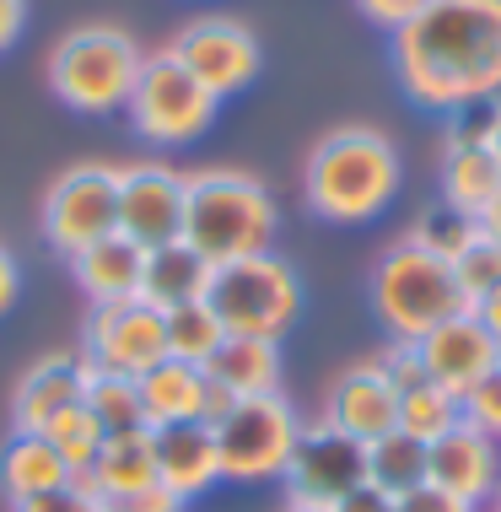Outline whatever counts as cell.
I'll return each instance as SVG.
<instances>
[{
  "instance_id": "1",
  "label": "cell",
  "mask_w": 501,
  "mask_h": 512,
  "mask_svg": "<svg viewBox=\"0 0 501 512\" xmlns=\"http://www.w3.org/2000/svg\"><path fill=\"white\" fill-rule=\"evenodd\" d=\"M388 54L405 98L431 114L501 98V0H426L421 17L394 33Z\"/></svg>"
},
{
  "instance_id": "2",
  "label": "cell",
  "mask_w": 501,
  "mask_h": 512,
  "mask_svg": "<svg viewBox=\"0 0 501 512\" xmlns=\"http://www.w3.org/2000/svg\"><path fill=\"white\" fill-rule=\"evenodd\" d=\"M399 178H405L399 146L378 124H334L302 162V195L313 216L351 227V221H372L388 211V200L399 195Z\"/></svg>"
},
{
  "instance_id": "3",
  "label": "cell",
  "mask_w": 501,
  "mask_h": 512,
  "mask_svg": "<svg viewBox=\"0 0 501 512\" xmlns=\"http://www.w3.org/2000/svg\"><path fill=\"white\" fill-rule=\"evenodd\" d=\"M281 211L264 178L248 168H194L184 173V243L211 265L264 254L275 243Z\"/></svg>"
},
{
  "instance_id": "4",
  "label": "cell",
  "mask_w": 501,
  "mask_h": 512,
  "mask_svg": "<svg viewBox=\"0 0 501 512\" xmlns=\"http://www.w3.org/2000/svg\"><path fill=\"white\" fill-rule=\"evenodd\" d=\"M372 313L388 329V340H421L426 329L448 324L453 313H469V302L458 292L448 259L399 238L383 248L378 270H372Z\"/></svg>"
},
{
  "instance_id": "5",
  "label": "cell",
  "mask_w": 501,
  "mask_h": 512,
  "mask_svg": "<svg viewBox=\"0 0 501 512\" xmlns=\"http://www.w3.org/2000/svg\"><path fill=\"white\" fill-rule=\"evenodd\" d=\"M141 44L114 22H87L54 44L49 54V87L76 114H114L130 103V87L141 76Z\"/></svg>"
},
{
  "instance_id": "6",
  "label": "cell",
  "mask_w": 501,
  "mask_h": 512,
  "mask_svg": "<svg viewBox=\"0 0 501 512\" xmlns=\"http://www.w3.org/2000/svg\"><path fill=\"white\" fill-rule=\"evenodd\" d=\"M205 302L221 318L227 335H259V340H281L302 313V281L281 254H243L211 270Z\"/></svg>"
},
{
  "instance_id": "7",
  "label": "cell",
  "mask_w": 501,
  "mask_h": 512,
  "mask_svg": "<svg viewBox=\"0 0 501 512\" xmlns=\"http://www.w3.org/2000/svg\"><path fill=\"white\" fill-rule=\"evenodd\" d=\"M216 108H221L216 92L200 87L167 49H157L141 60L124 114H130L135 135H146L151 146H189L216 124Z\"/></svg>"
},
{
  "instance_id": "8",
  "label": "cell",
  "mask_w": 501,
  "mask_h": 512,
  "mask_svg": "<svg viewBox=\"0 0 501 512\" xmlns=\"http://www.w3.org/2000/svg\"><path fill=\"white\" fill-rule=\"evenodd\" d=\"M211 432L221 453V480H281L302 437V415L286 394H248Z\"/></svg>"
},
{
  "instance_id": "9",
  "label": "cell",
  "mask_w": 501,
  "mask_h": 512,
  "mask_svg": "<svg viewBox=\"0 0 501 512\" xmlns=\"http://www.w3.org/2000/svg\"><path fill=\"white\" fill-rule=\"evenodd\" d=\"M119 232V168L114 162H76L44 189V238L54 254L76 259L81 248Z\"/></svg>"
},
{
  "instance_id": "10",
  "label": "cell",
  "mask_w": 501,
  "mask_h": 512,
  "mask_svg": "<svg viewBox=\"0 0 501 512\" xmlns=\"http://www.w3.org/2000/svg\"><path fill=\"white\" fill-rule=\"evenodd\" d=\"M286 502L302 507H340L356 486H367V442L318 421H302V437L286 459Z\"/></svg>"
},
{
  "instance_id": "11",
  "label": "cell",
  "mask_w": 501,
  "mask_h": 512,
  "mask_svg": "<svg viewBox=\"0 0 501 512\" xmlns=\"http://www.w3.org/2000/svg\"><path fill=\"white\" fill-rule=\"evenodd\" d=\"M184 71L200 81V87H211L216 98H232V92H243L248 81L259 76L264 54H259V38L254 27L227 17V11H205V17L184 22L173 33V44H167Z\"/></svg>"
},
{
  "instance_id": "12",
  "label": "cell",
  "mask_w": 501,
  "mask_h": 512,
  "mask_svg": "<svg viewBox=\"0 0 501 512\" xmlns=\"http://www.w3.org/2000/svg\"><path fill=\"white\" fill-rule=\"evenodd\" d=\"M81 356L103 372H124V378H141L167 356V329L162 313L141 297L124 302H97L81 324Z\"/></svg>"
},
{
  "instance_id": "13",
  "label": "cell",
  "mask_w": 501,
  "mask_h": 512,
  "mask_svg": "<svg viewBox=\"0 0 501 512\" xmlns=\"http://www.w3.org/2000/svg\"><path fill=\"white\" fill-rule=\"evenodd\" d=\"M119 232L141 248L184 238V173L167 162L119 168Z\"/></svg>"
},
{
  "instance_id": "14",
  "label": "cell",
  "mask_w": 501,
  "mask_h": 512,
  "mask_svg": "<svg viewBox=\"0 0 501 512\" xmlns=\"http://www.w3.org/2000/svg\"><path fill=\"white\" fill-rule=\"evenodd\" d=\"M324 421L340 426V432H351V437H361V442H378L383 432L399 426V383L383 372L378 356L334 372V383L324 394Z\"/></svg>"
},
{
  "instance_id": "15",
  "label": "cell",
  "mask_w": 501,
  "mask_h": 512,
  "mask_svg": "<svg viewBox=\"0 0 501 512\" xmlns=\"http://www.w3.org/2000/svg\"><path fill=\"white\" fill-rule=\"evenodd\" d=\"M426 480L475 507H491L496 486H501V442L485 437L480 426L458 421L453 432L426 442Z\"/></svg>"
},
{
  "instance_id": "16",
  "label": "cell",
  "mask_w": 501,
  "mask_h": 512,
  "mask_svg": "<svg viewBox=\"0 0 501 512\" xmlns=\"http://www.w3.org/2000/svg\"><path fill=\"white\" fill-rule=\"evenodd\" d=\"M421 367H426V378L431 383H442L448 394L464 399L475 383L501 362V345L491 340V329L480 324V313L469 308V313H453L448 324H437V329H426L421 340Z\"/></svg>"
},
{
  "instance_id": "17",
  "label": "cell",
  "mask_w": 501,
  "mask_h": 512,
  "mask_svg": "<svg viewBox=\"0 0 501 512\" xmlns=\"http://www.w3.org/2000/svg\"><path fill=\"white\" fill-rule=\"evenodd\" d=\"M87 389V356L81 351H49L11 383V432H44L60 410L81 405Z\"/></svg>"
},
{
  "instance_id": "18",
  "label": "cell",
  "mask_w": 501,
  "mask_h": 512,
  "mask_svg": "<svg viewBox=\"0 0 501 512\" xmlns=\"http://www.w3.org/2000/svg\"><path fill=\"white\" fill-rule=\"evenodd\" d=\"M151 453H157V486L173 491L178 502H194V496H205L221 480L216 432L205 421L151 426Z\"/></svg>"
},
{
  "instance_id": "19",
  "label": "cell",
  "mask_w": 501,
  "mask_h": 512,
  "mask_svg": "<svg viewBox=\"0 0 501 512\" xmlns=\"http://www.w3.org/2000/svg\"><path fill=\"white\" fill-rule=\"evenodd\" d=\"M141 270H146V248L124 232H108L92 248H81L71 259V275L81 286V297L92 302H124V297H141Z\"/></svg>"
},
{
  "instance_id": "20",
  "label": "cell",
  "mask_w": 501,
  "mask_h": 512,
  "mask_svg": "<svg viewBox=\"0 0 501 512\" xmlns=\"http://www.w3.org/2000/svg\"><path fill=\"white\" fill-rule=\"evenodd\" d=\"M211 259L194 254L184 238L146 248V270H141V302H151L157 313H173L184 302H200L211 286Z\"/></svg>"
},
{
  "instance_id": "21",
  "label": "cell",
  "mask_w": 501,
  "mask_h": 512,
  "mask_svg": "<svg viewBox=\"0 0 501 512\" xmlns=\"http://www.w3.org/2000/svg\"><path fill=\"white\" fill-rule=\"evenodd\" d=\"M205 378L232 389L238 399L248 394H281V340L259 335H227L216 345V356L205 362Z\"/></svg>"
},
{
  "instance_id": "22",
  "label": "cell",
  "mask_w": 501,
  "mask_h": 512,
  "mask_svg": "<svg viewBox=\"0 0 501 512\" xmlns=\"http://www.w3.org/2000/svg\"><path fill=\"white\" fill-rule=\"evenodd\" d=\"M442 205L485 221V211L501 200V157L491 146H442Z\"/></svg>"
},
{
  "instance_id": "23",
  "label": "cell",
  "mask_w": 501,
  "mask_h": 512,
  "mask_svg": "<svg viewBox=\"0 0 501 512\" xmlns=\"http://www.w3.org/2000/svg\"><path fill=\"white\" fill-rule=\"evenodd\" d=\"M141 410H146V426H178V421H200L205 410V367H189L178 356H162L151 372H141Z\"/></svg>"
},
{
  "instance_id": "24",
  "label": "cell",
  "mask_w": 501,
  "mask_h": 512,
  "mask_svg": "<svg viewBox=\"0 0 501 512\" xmlns=\"http://www.w3.org/2000/svg\"><path fill=\"white\" fill-rule=\"evenodd\" d=\"M71 469L60 464V453L49 448L44 432H11L6 448H0V491L11 502H27V496H44V491H60L71 486Z\"/></svg>"
},
{
  "instance_id": "25",
  "label": "cell",
  "mask_w": 501,
  "mask_h": 512,
  "mask_svg": "<svg viewBox=\"0 0 501 512\" xmlns=\"http://www.w3.org/2000/svg\"><path fill=\"white\" fill-rule=\"evenodd\" d=\"M87 486L114 502V496H135L146 486H157V453H151V426L146 432H124V437H103V453L87 469Z\"/></svg>"
},
{
  "instance_id": "26",
  "label": "cell",
  "mask_w": 501,
  "mask_h": 512,
  "mask_svg": "<svg viewBox=\"0 0 501 512\" xmlns=\"http://www.w3.org/2000/svg\"><path fill=\"white\" fill-rule=\"evenodd\" d=\"M81 405L103 437H124V432H146V410H141V383L124 378V372H103L87 362V389H81Z\"/></svg>"
},
{
  "instance_id": "27",
  "label": "cell",
  "mask_w": 501,
  "mask_h": 512,
  "mask_svg": "<svg viewBox=\"0 0 501 512\" xmlns=\"http://www.w3.org/2000/svg\"><path fill=\"white\" fill-rule=\"evenodd\" d=\"M367 480L378 491H388L399 502V496H410L415 486H426V442L410 437V432H383L378 442H367Z\"/></svg>"
},
{
  "instance_id": "28",
  "label": "cell",
  "mask_w": 501,
  "mask_h": 512,
  "mask_svg": "<svg viewBox=\"0 0 501 512\" xmlns=\"http://www.w3.org/2000/svg\"><path fill=\"white\" fill-rule=\"evenodd\" d=\"M464 421V399L448 394L442 383H410V389H399V432L421 437V442H437L442 432H453V426Z\"/></svg>"
},
{
  "instance_id": "29",
  "label": "cell",
  "mask_w": 501,
  "mask_h": 512,
  "mask_svg": "<svg viewBox=\"0 0 501 512\" xmlns=\"http://www.w3.org/2000/svg\"><path fill=\"white\" fill-rule=\"evenodd\" d=\"M162 329H167V356H178V362H189V367H205L216 356V345L227 340V329H221V318L211 313L205 297L162 313Z\"/></svg>"
},
{
  "instance_id": "30",
  "label": "cell",
  "mask_w": 501,
  "mask_h": 512,
  "mask_svg": "<svg viewBox=\"0 0 501 512\" xmlns=\"http://www.w3.org/2000/svg\"><path fill=\"white\" fill-rule=\"evenodd\" d=\"M44 437H49V448L60 453V464L71 469V475L81 480L87 469L97 464V453H103V426L87 415V405H71V410H60L54 421L44 426Z\"/></svg>"
},
{
  "instance_id": "31",
  "label": "cell",
  "mask_w": 501,
  "mask_h": 512,
  "mask_svg": "<svg viewBox=\"0 0 501 512\" xmlns=\"http://www.w3.org/2000/svg\"><path fill=\"white\" fill-rule=\"evenodd\" d=\"M485 232V221H475V216H464V211H453V205H431V211H421V221L405 232V238L415 243V248H426V254H437V259H453L464 254L469 243H475Z\"/></svg>"
},
{
  "instance_id": "32",
  "label": "cell",
  "mask_w": 501,
  "mask_h": 512,
  "mask_svg": "<svg viewBox=\"0 0 501 512\" xmlns=\"http://www.w3.org/2000/svg\"><path fill=\"white\" fill-rule=\"evenodd\" d=\"M453 275H458L464 302H469V308H480V302L501 286V243L491 238V232H480V238L453 259Z\"/></svg>"
},
{
  "instance_id": "33",
  "label": "cell",
  "mask_w": 501,
  "mask_h": 512,
  "mask_svg": "<svg viewBox=\"0 0 501 512\" xmlns=\"http://www.w3.org/2000/svg\"><path fill=\"white\" fill-rule=\"evenodd\" d=\"M442 130V146H491L496 141V124H501V98H475V103H458Z\"/></svg>"
},
{
  "instance_id": "34",
  "label": "cell",
  "mask_w": 501,
  "mask_h": 512,
  "mask_svg": "<svg viewBox=\"0 0 501 512\" xmlns=\"http://www.w3.org/2000/svg\"><path fill=\"white\" fill-rule=\"evenodd\" d=\"M464 421H469V426H480L485 437H496V442H501V362L485 372L475 389L464 394Z\"/></svg>"
},
{
  "instance_id": "35",
  "label": "cell",
  "mask_w": 501,
  "mask_h": 512,
  "mask_svg": "<svg viewBox=\"0 0 501 512\" xmlns=\"http://www.w3.org/2000/svg\"><path fill=\"white\" fill-rule=\"evenodd\" d=\"M11 512H103V496H97L87 480H71V486H60V491L11 502Z\"/></svg>"
},
{
  "instance_id": "36",
  "label": "cell",
  "mask_w": 501,
  "mask_h": 512,
  "mask_svg": "<svg viewBox=\"0 0 501 512\" xmlns=\"http://www.w3.org/2000/svg\"><path fill=\"white\" fill-rule=\"evenodd\" d=\"M378 362H383V372L399 383V389H410V383H426L421 345H415V340H388L383 351H378Z\"/></svg>"
},
{
  "instance_id": "37",
  "label": "cell",
  "mask_w": 501,
  "mask_h": 512,
  "mask_svg": "<svg viewBox=\"0 0 501 512\" xmlns=\"http://www.w3.org/2000/svg\"><path fill=\"white\" fill-rule=\"evenodd\" d=\"M399 512H485L475 502H464V496H453V491H442V486H415L410 496H399Z\"/></svg>"
},
{
  "instance_id": "38",
  "label": "cell",
  "mask_w": 501,
  "mask_h": 512,
  "mask_svg": "<svg viewBox=\"0 0 501 512\" xmlns=\"http://www.w3.org/2000/svg\"><path fill=\"white\" fill-rule=\"evenodd\" d=\"M356 6H361V17L378 22L383 33H399L405 22H415L426 11V0H356Z\"/></svg>"
},
{
  "instance_id": "39",
  "label": "cell",
  "mask_w": 501,
  "mask_h": 512,
  "mask_svg": "<svg viewBox=\"0 0 501 512\" xmlns=\"http://www.w3.org/2000/svg\"><path fill=\"white\" fill-rule=\"evenodd\" d=\"M189 502H178L173 491H162V486H146V491H135V496H114V502H103V512H184Z\"/></svg>"
},
{
  "instance_id": "40",
  "label": "cell",
  "mask_w": 501,
  "mask_h": 512,
  "mask_svg": "<svg viewBox=\"0 0 501 512\" xmlns=\"http://www.w3.org/2000/svg\"><path fill=\"white\" fill-rule=\"evenodd\" d=\"M17 297H22V265H17V254L0 243V318L17 308Z\"/></svg>"
},
{
  "instance_id": "41",
  "label": "cell",
  "mask_w": 501,
  "mask_h": 512,
  "mask_svg": "<svg viewBox=\"0 0 501 512\" xmlns=\"http://www.w3.org/2000/svg\"><path fill=\"white\" fill-rule=\"evenodd\" d=\"M334 512H399V502H394V496H388V491H378V486H372V480H367V486H356V491L345 496V502L334 507Z\"/></svg>"
},
{
  "instance_id": "42",
  "label": "cell",
  "mask_w": 501,
  "mask_h": 512,
  "mask_svg": "<svg viewBox=\"0 0 501 512\" xmlns=\"http://www.w3.org/2000/svg\"><path fill=\"white\" fill-rule=\"evenodd\" d=\"M22 22H27V0H0V49L17 44Z\"/></svg>"
},
{
  "instance_id": "43",
  "label": "cell",
  "mask_w": 501,
  "mask_h": 512,
  "mask_svg": "<svg viewBox=\"0 0 501 512\" xmlns=\"http://www.w3.org/2000/svg\"><path fill=\"white\" fill-rule=\"evenodd\" d=\"M232 405H238V394L221 389V383H211V389H205V410H200V421H205V426L227 421V410H232Z\"/></svg>"
},
{
  "instance_id": "44",
  "label": "cell",
  "mask_w": 501,
  "mask_h": 512,
  "mask_svg": "<svg viewBox=\"0 0 501 512\" xmlns=\"http://www.w3.org/2000/svg\"><path fill=\"white\" fill-rule=\"evenodd\" d=\"M475 313H480V324H485V329H491V340L501 345V286H496V292H491V297H485V302H480V308H475Z\"/></svg>"
},
{
  "instance_id": "45",
  "label": "cell",
  "mask_w": 501,
  "mask_h": 512,
  "mask_svg": "<svg viewBox=\"0 0 501 512\" xmlns=\"http://www.w3.org/2000/svg\"><path fill=\"white\" fill-rule=\"evenodd\" d=\"M485 232H491V238L501 243V200L491 205V211H485Z\"/></svg>"
},
{
  "instance_id": "46",
  "label": "cell",
  "mask_w": 501,
  "mask_h": 512,
  "mask_svg": "<svg viewBox=\"0 0 501 512\" xmlns=\"http://www.w3.org/2000/svg\"><path fill=\"white\" fill-rule=\"evenodd\" d=\"M286 512H334V507H302V502H286Z\"/></svg>"
},
{
  "instance_id": "47",
  "label": "cell",
  "mask_w": 501,
  "mask_h": 512,
  "mask_svg": "<svg viewBox=\"0 0 501 512\" xmlns=\"http://www.w3.org/2000/svg\"><path fill=\"white\" fill-rule=\"evenodd\" d=\"M491 151H496V157H501V124H496V141H491Z\"/></svg>"
},
{
  "instance_id": "48",
  "label": "cell",
  "mask_w": 501,
  "mask_h": 512,
  "mask_svg": "<svg viewBox=\"0 0 501 512\" xmlns=\"http://www.w3.org/2000/svg\"><path fill=\"white\" fill-rule=\"evenodd\" d=\"M491 512H501V502H491Z\"/></svg>"
},
{
  "instance_id": "49",
  "label": "cell",
  "mask_w": 501,
  "mask_h": 512,
  "mask_svg": "<svg viewBox=\"0 0 501 512\" xmlns=\"http://www.w3.org/2000/svg\"><path fill=\"white\" fill-rule=\"evenodd\" d=\"M496 502H501V486H496Z\"/></svg>"
}]
</instances>
